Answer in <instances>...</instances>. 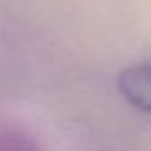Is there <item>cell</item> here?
Returning a JSON list of instances; mask_svg holds the SVG:
<instances>
[{
    "label": "cell",
    "instance_id": "cell-1",
    "mask_svg": "<svg viewBox=\"0 0 151 151\" xmlns=\"http://www.w3.org/2000/svg\"><path fill=\"white\" fill-rule=\"evenodd\" d=\"M117 89L130 105L151 114V62L123 69L117 77Z\"/></svg>",
    "mask_w": 151,
    "mask_h": 151
}]
</instances>
